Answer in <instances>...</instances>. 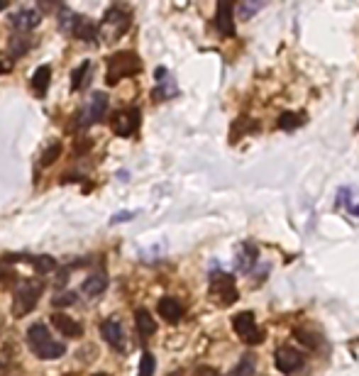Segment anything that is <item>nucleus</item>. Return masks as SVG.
<instances>
[{
    "mask_svg": "<svg viewBox=\"0 0 359 376\" xmlns=\"http://www.w3.org/2000/svg\"><path fill=\"white\" fill-rule=\"evenodd\" d=\"M27 345L35 352V357H40V359H59V357H64V352H66V347L62 342L54 340L44 323H35L27 328Z\"/></svg>",
    "mask_w": 359,
    "mask_h": 376,
    "instance_id": "f257e3e1",
    "label": "nucleus"
},
{
    "mask_svg": "<svg viewBox=\"0 0 359 376\" xmlns=\"http://www.w3.org/2000/svg\"><path fill=\"white\" fill-rule=\"evenodd\" d=\"M59 30L66 35L76 37L81 42H96L98 40V25L86 15H76L74 10L62 8L59 10Z\"/></svg>",
    "mask_w": 359,
    "mask_h": 376,
    "instance_id": "f03ea898",
    "label": "nucleus"
},
{
    "mask_svg": "<svg viewBox=\"0 0 359 376\" xmlns=\"http://www.w3.org/2000/svg\"><path fill=\"white\" fill-rule=\"evenodd\" d=\"M142 71V62L137 59L135 52H118L108 57V69H106V81L108 86H115L118 81L135 76Z\"/></svg>",
    "mask_w": 359,
    "mask_h": 376,
    "instance_id": "7ed1b4c3",
    "label": "nucleus"
},
{
    "mask_svg": "<svg viewBox=\"0 0 359 376\" xmlns=\"http://www.w3.org/2000/svg\"><path fill=\"white\" fill-rule=\"evenodd\" d=\"M42 281L37 279H25L22 284L15 289V296H13V315L15 318H25V315H30L35 311L37 301H40L42 296Z\"/></svg>",
    "mask_w": 359,
    "mask_h": 376,
    "instance_id": "20e7f679",
    "label": "nucleus"
},
{
    "mask_svg": "<svg viewBox=\"0 0 359 376\" xmlns=\"http://www.w3.org/2000/svg\"><path fill=\"white\" fill-rule=\"evenodd\" d=\"M130 30V13L120 5H113V8L106 10L101 20V27H98V37H103L106 42H115Z\"/></svg>",
    "mask_w": 359,
    "mask_h": 376,
    "instance_id": "39448f33",
    "label": "nucleus"
},
{
    "mask_svg": "<svg viewBox=\"0 0 359 376\" xmlns=\"http://www.w3.org/2000/svg\"><path fill=\"white\" fill-rule=\"evenodd\" d=\"M233 330L247 347L262 345V342H264V333L259 330L257 318H254V313H250V311L235 315V318H233Z\"/></svg>",
    "mask_w": 359,
    "mask_h": 376,
    "instance_id": "423d86ee",
    "label": "nucleus"
},
{
    "mask_svg": "<svg viewBox=\"0 0 359 376\" xmlns=\"http://www.w3.org/2000/svg\"><path fill=\"white\" fill-rule=\"evenodd\" d=\"M211 296L218 298L223 306H233V303L240 298L235 286V276L225 274V272H213L211 274Z\"/></svg>",
    "mask_w": 359,
    "mask_h": 376,
    "instance_id": "0eeeda50",
    "label": "nucleus"
},
{
    "mask_svg": "<svg viewBox=\"0 0 359 376\" xmlns=\"http://www.w3.org/2000/svg\"><path fill=\"white\" fill-rule=\"evenodd\" d=\"M140 120L142 113L140 108H127V110H118L110 120V127L118 137H132L137 130H140Z\"/></svg>",
    "mask_w": 359,
    "mask_h": 376,
    "instance_id": "6e6552de",
    "label": "nucleus"
},
{
    "mask_svg": "<svg viewBox=\"0 0 359 376\" xmlns=\"http://www.w3.org/2000/svg\"><path fill=\"white\" fill-rule=\"evenodd\" d=\"M108 103H110V98L106 96V93H101V91L91 93V98H88V103H86V110L81 113V118H84L81 120V125L84 127L96 125L98 120L108 113Z\"/></svg>",
    "mask_w": 359,
    "mask_h": 376,
    "instance_id": "1a4fd4ad",
    "label": "nucleus"
},
{
    "mask_svg": "<svg viewBox=\"0 0 359 376\" xmlns=\"http://www.w3.org/2000/svg\"><path fill=\"white\" fill-rule=\"evenodd\" d=\"M274 364L281 374H294L303 367V352L294 350V347H279L274 355Z\"/></svg>",
    "mask_w": 359,
    "mask_h": 376,
    "instance_id": "9d476101",
    "label": "nucleus"
},
{
    "mask_svg": "<svg viewBox=\"0 0 359 376\" xmlns=\"http://www.w3.org/2000/svg\"><path fill=\"white\" fill-rule=\"evenodd\" d=\"M42 22V13L37 8H20L18 13L10 15V25L18 35H25V32L35 30L37 25Z\"/></svg>",
    "mask_w": 359,
    "mask_h": 376,
    "instance_id": "9b49d317",
    "label": "nucleus"
},
{
    "mask_svg": "<svg viewBox=\"0 0 359 376\" xmlns=\"http://www.w3.org/2000/svg\"><path fill=\"white\" fill-rule=\"evenodd\" d=\"M101 337L108 342L110 347H113V350L125 352L127 337H125V330H123V325H120V320H115V318L103 320L101 323Z\"/></svg>",
    "mask_w": 359,
    "mask_h": 376,
    "instance_id": "f8f14e48",
    "label": "nucleus"
},
{
    "mask_svg": "<svg viewBox=\"0 0 359 376\" xmlns=\"http://www.w3.org/2000/svg\"><path fill=\"white\" fill-rule=\"evenodd\" d=\"M215 27H218L220 35L235 37V5L228 0H220L218 8H215Z\"/></svg>",
    "mask_w": 359,
    "mask_h": 376,
    "instance_id": "ddd939ff",
    "label": "nucleus"
},
{
    "mask_svg": "<svg viewBox=\"0 0 359 376\" xmlns=\"http://www.w3.org/2000/svg\"><path fill=\"white\" fill-rule=\"evenodd\" d=\"M52 325L64 337H81V335H84V325H81L79 320L71 318V315H66V313H54L52 315Z\"/></svg>",
    "mask_w": 359,
    "mask_h": 376,
    "instance_id": "4468645a",
    "label": "nucleus"
},
{
    "mask_svg": "<svg viewBox=\"0 0 359 376\" xmlns=\"http://www.w3.org/2000/svg\"><path fill=\"white\" fill-rule=\"evenodd\" d=\"M157 313L162 315L164 320H167V323H171V325H176L179 323L181 318H184V306H181L179 301H176V298H171V296H164L162 301L157 303Z\"/></svg>",
    "mask_w": 359,
    "mask_h": 376,
    "instance_id": "2eb2a0df",
    "label": "nucleus"
},
{
    "mask_svg": "<svg viewBox=\"0 0 359 376\" xmlns=\"http://www.w3.org/2000/svg\"><path fill=\"white\" fill-rule=\"evenodd\" d=\"M108 289V274L106 272H93L91 276H86V281H84V286H81V291H84V296L86 298H98V296H103Z\"/></svg>",
    "mask_w": 359,
    "mask_h": 376,
    "instance_id": "dca6fc26",
    "label": "nucleus"
},
{
    "mask_svg": "<svg viewBox=\"0 0 359 376\" xmlns=\"http://www.w3.org/2000/svg\"><path fill=\"white\" fill-rule=\"evenodd\" d=\"M259 262V250L252 245V242H247V245L240 247V254H237L235 259V267L240 269V272H254V264Z\"/></svg>",
    "mask_w": 359,
    "mask_h": 376,
    "instance_id": "f3484780",
    "label": "nucleus"
},
{
    "mask_svg": "<svg viewBox=\"0 0 359 376\" xmlns=\"http://www.w3.org/2000/svg\"><path fill=\"white\" fill-rule=\"evenodd\" d=\"M157 84L159 88L154 91V101H169L171 96H176V86H174V79L169 76L167 69H157Z\"/></svg>",
    "mask_w": 359,
    "mask_h": 376,
    "instance_id": "a211bd4d",
    "label": "nucleus"
},
{
    "mask_svg": "<svg viewBox=\"0 0 359 376\" xmlns=\"http://www.w3.org/2000/svg\"><path fill=\"white\" fill-rule=\"evenodd\" d=\"M8 259H10V262H30L40 274H52L54 269H57V262H54L52 257H47V254H42V257H30V254H22V257H8Z\"/></svg>",
    "mask_w": 359,
    "mask_h": 376,
    "instance_id": "6ab92c4d",
    "label": "nucleus"
},
{
    "mask_svg": "<svg viewBox=\"0 0 359 376\" xmlns=\"http://www.w3.org/2000/svg\"><path fill=\"white\" fill-rule=\"evenodd\" d=\"M135 325H137V333L142 337H152L157 333V323H154L152 313H149L147 308H137L135 311Z\"/></svg>",
    "mask_w": 359,
    "mask_h": 376,
    "instance_id": "aec40b11",
    "label": "nucleus"
},
{
    "mask_svg": "<svg viewBox=\"0 0 359 376\" xmlns=\"http://www.w3.org/2000/svg\"><path fill=\"white\" fill-rule=\"evenodd\" d=\"M49 81H52V69H49V66H40V69L35 71V76H32V88H35V93L44 96L49 88Z\"/></svg>",
    "mask_w": 359,
    "mask_h": 376,
    "instance_id": "412c9836",
    "label": "nucleus"
},
{
    "mask_svg": "<svg viewBox=\"0 0 359 376\" xmlns=\"http://www.w3.org/2000/svg\"><path fill=\"white\" fill-rule=\"evenodd\" d=\"M30 47H32L30 37H27V35H15L13 40H10V44H8L10 57H13V59H18V57H22V54H27V52H30Z\"/></svg>",
    "mask_w": 359,
    "mask_h": 376,
    "instance_id": "4be33fe9",
    "label": "nucleus"
},
{
    "mask_svg": "<svg viewBox=\"0 0 359 376\" xmlns=\"http://www.w3.org/2000/svg\"><path fill=\"white\" fill-rule=\"evenodd\" d=\"M88 71H91V62H84L71 74V91H81L88 84Z\"/></svg>",
    "mask_w": 359,
    "mask_h": 376,
    "instance_id": "5701e85b",
    "label": "nucleus"
},
{
    "mask_svg": "<svg viewBox=\"0 0 359 376\" xmlns=\"http://www.w3.org/2000/svg\"><path fill=\"white\" fill-rule=\"evenodd\" d=\"M303 123H306V115L303 113H284L279 118L281 130H296V127H301Z\"/></svg>",
    "mask_w": 359,
    "mask_h": 376,
    "instance_id": "b1692460",
    "label": "nucleus"
},
{
    "mask_svg": "<svg viewBox=\"0 0 359 376\" xmlns=\"http://www.w3.org/2000/svg\"><path fill=\"white\" fill-rule=\"evenodd\" d=\"M62 157V142H52V145H49L47 149H44L42 152V167H52L54 162H57V159Z\"/></svg>",
    "mask_w": 359,
    "mask_h": 376,
    "instance_id": "393cba45",
    "label": "nucleus"
},
{
    "mask_svg": "<svg viewBox=\"0 0 359 376\" xmlns=\"http://www.w3.org/2000/svg\"><path fill=\"white\" fill-rule=\"evenodd\" d=\"M252 372H254V357L245 355L240 359V364L233 369V374H230V376H252Z\"/></svg>",
    "mask_w": 359,
    "mask_h": 376,
    "instance_id": "a878e982",
    "label": "nucleus"
},
{
    "mask_svg": "<svg viewBox=\"0 0 359 376\" xmlns=\"http://www.w3.org/2000/svg\"><path fill=\"white\" fill-rule=\"evenodd\" d=\"M154 367H157V362H154L152 352H145V355L140 357V369H137V376H154Z\"/></svg>",
    "mask_w": 359,
    "mask_h": 376,
    "instance_id": "bb28decb",
    "label": "nucleus"
},
{
    "mask_svg": "<svg viewBox=\"0 0 359 376\" xmlns=\"http://www.w3.org/2000/svg\"><path fill=\"white\" fill-rule=\"evenodd\" d=\"M262 8H264V3H242V5H237V13H240L242 20H250L252 15H257Z\"/></svg>",
    "mask_w": 359,
    "mask_h": 376,
    "instance_id": "cd10ccee",
    "label": "nucleus"
},
{
    "mask_svg": "<svg viewBox=\"0 0 359 376\" xmlns=\"http://www.w3.org/2000/svg\"><path fill=\"white\" fill-rule=\"evenodd\" d=\"M296 337H298V340H301V342H303V345L313 347V350H316V347L320 345V337H316V335H311V333H306V330H296Z\"/></svg>",
    "mask_w": 359,
    "mask_h": 376,
    "instance_id": "c85d7f7f",
    "label": "nucleus"
},
{
    "mask_svg": "<svg viewBox=\"0 0 359 376\" xmlns=\"http://www.w3.org/2000/svg\"><path fill=\"white\" fill-rule=\"evenodd\" d=\"M338 206H347V208H352V188H340Z\"/></svg>",
    "mask_w": 359,
    "mask_h": 376,
    "instance_id": "c756f323",
    "label": "nucleus"
},
{
    "mask_svg": "<svg viewBox=\"0 0 359 376\" xmlns=\"http://www.w3.org/2000/svg\"><path fill=\"white\" fill-rule=\"evenodd\" d=\"M76 301V296L71 291H66V296H57L54 298V306H71Z\"/></svg>",
    "mask_w": 359,
    "mask_h": 376,
    "instance_id": "7c9ffc66",
    "label": "nucleus"
},
{
    "mask_svg": "<svg viewBox=\"0 0 359 376\" xmlns=\"http://www.w3.org/2000/svg\"><path fill=\"white\" fill-rule=\"evenodd\" d=\"M196 376H220V374L215 372L213 367H198L196 369Z\"/></svg>",
    "mask_w": 359,
    "mask_h": 376,
    "instance_id": "2f4dec72",
    "label": "nucleus"
},
{
    "mask_svg": "<svg viewBox=\"0 0 359 376\" xmlns=\"http://www.w3.org/2000/svg\"><path fill=\"white\" fill-rule=\"evenodd\" d=\"M132 218H135V213H118L113 220H110V223L115 225V223H120V220H132Z\"/></svg>",
    "mask_w": 359,
    "mask_h": 376,
    "instance_id": "473e14b6",
    "label": "nucleus"
},
{
    "mask_svg": "<svg viewBox=\"0 0 359 376\" xmlns=\"http://www.w3.org/2000/svg\"><path fill=\"white\" fill-rule=\"evenodd\" d=\"M5 71H10V66L3 62V59H0V74H5Z\"/></svg>",
    "mask_w": 359,
    "mask_h": 376,
    "instance_id": "72a5a7b5",
    "label": "nucleus"
},
{
    "mask_svg": "<svg viewBox=\"0 0 359 376\" xmlns=\"http://www.w3.org/2000/svg\"><path fill=\"white\" fill-rule=\"evenodd\" d=\"M350 213L355 215V218H359V206H352V208H350Z\"/></svg>",
    "mask_w": 359,
    "mask_h": 376,
    "instance_id": "f704fd0d",
    "label": "nucleus"
},
{
    "mask_svg": "<svg viewBox=\"0 0 359 376\" xmlns=\"http://www.w3.org/2000/svg\"><path fill=\"white\" fill-rule=\"evenodd\" d=\"M5 8H8V0H0V13H3Z\"/></svg>",
    "mask_w": 359,
    "mask_h": 376,
    "instance_id": "c9c22d12",
    "label": "nucleus"
},
{
    "mask_svg": "<svg viewBox=\"0 0 359 376\" xmlns=\"http://www.w3.org/2000/svg\"><path fill=\"white\" fill-rule=\"evenodd\" d=\"M96 376H106V374H96Z\"/></svg>",
    "mask_w": 359,
    "mask_h": 376,
    "instance_id": "e433bc0d",
    "label": "nucleus"
}]
</instances>
